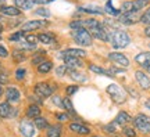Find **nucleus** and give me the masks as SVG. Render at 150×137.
Returning a JSON list of instances; mask_svg holds the SVG:
<instances>
[{
	"label": "nucleus",
	"mask_w": 150,
	"mask_h": 137,
	"mask_svg": "<svg viewBox=\"0 0 150 137\" xmlns=\"http://www.w3.org/2000/svg\"><path fill=\"white\" fill-rule=\"evenodd\" d=\"M89 69H91L92 72H95V74H100V75H108L107 71H104L103 68H100V67H96V65H89ZM110 76V75H108Z\"/></svg>",
	"instance_id": "2f4dec72"
},
{
	"label": "nucleus",
	"mask_w": 150,
	"mask_h": 137,
	"mask_svg": "<svg viewBox=\"0 0 150 137\" xmlns=\"http://www.w3.org/2000/svg\"><path fill=\"white\" fill-rule=\"evenodd\" d=\"M3 4H4V0H0V7H1Z\"/></svg>",
	"instance_id": "8fccbe9b"
},
{
	"label": "nucleus",
	"mask_w": 150,
	"mask_h": 137,
	"mask_svg": "<svg viewBox=\"0 0 150 137\" xmlns=\"http://www.w3.org/2000/svg\"><path fill=\"white\" fill-rule=\"evenodd\" d=\"M106 11H107V13H110V14H112V15H118V17H120V11L115 10V8L112 7L111 0H108L107 3H106Z\"/></svg>",
	"instance_id": "c85d7f7f"
},
{
	"label": "nucleus",
	"mask_w": 150,
	"mask_h": 137,
	"mask_svg": "<svg viewBox=\"0 0 150 137\" xmlns=\"http://www.w3.org/2000/svg\"><path fill=\"white\" fill-rule=\"evenodd\" d=\"M61 136V126L54 125L47 127V137H60Z\"/></svg>",
	"instance_id": "393cba45"
},
{
	"label": "nucleus",
	"mask_w": 150,
	"mask_h": 137,
	"mask_svg": "<svg viewBox=\"0 0 150 137\" xmlns=\"http://www.w3.org/2000/svg\"><path fill=\"white\" fill-rule=\"evenodd\" d=\"M8 56V51H7V48L3 47V46H0V57H7Z\"/></svg>",
	"instance_id": "79ce46f5"
},
{
	"label": "nucleus",
	"mask_w": 150,
	"mask_h": 137,
	"mask_svg": "<svg viewBox=\"0 0 150 137\" xmlns=\"http://www.w3.org/2000/svg\"><path fill=\"white\" fill-rule=\"evenodd\" d=\"M81 11L91 13V14H103V11L97 6H85V7H81Z\"/></svg>",
	"instance_id": "bb28decb"
},
{
	"label": "nucleus",
	"mask_w": 150,
	"mask_h": 137,
	"mask_svg": "<svg viewBox=\"0 0 150 137\" xmlns=\"http://www.w3.org/2000/svg\"><path fill=\"white\" fill-rule=\"evenodd\" d=\"M135 78H136V80H138V83L140 84L142 89H145V90L150 89V79L146 74H143L142 71H136L135 72Z\"/></svg>",
	"instance_id": "ddd939ff"
},
{
	"label": "nucleus",
	"mask_w": 150,
	"mask_h": 137,
	"mask_svg": "<svg viewBox=\"0 0 150 137\" xmlns=\"http://www.w3.org/2000/svg\"><path fill=\"white\" fill-rule=\"evenodd\" d=\"M35 126L39 130H43V129H47L49 127V122L46 121V118L38 116V118H35Z\"/></svg>",
	"instance_id": "a878e982"
},
{
	"label": "nucleus",
	"mask_w": 150,
	"mask_h": 137,
	"mask_svg": "<svg viewBox=\"0 0 150 137\" xmlns=\"http://www.w3.org/2000/svg\"><path fill=\"white\" fill-rule=\"evenodd\" d=\"M25 74H27V71H25L24 68L17 69V71H16V78L18 80H21V79H24V78H25Z\"/></svg>",
	"instance_id": "4c0bfd02"
},
{
	"label": "nucleus",
	"mask_w": 150,
	"mask_h": 137,
	"mask_svg": "<svg viewBox=\"0 0 150 137\" xmlns=\"http://www.w3.org/2000/svg\"><path fill=\"white\" fill-rule=\"evenodd\" d=\"M35 14L36 15H40V17H45V18H47V17H50V11L47 10V8H38L36 11H35Z\"/></svg>",
	"instance_id": "473e14b6"
},
{
	"label": "nucleus",
	"mask_w": 150,
	"mask_h": 137,
	"mask_svg": "<svg viewBox=\"0 0 150 137\" xmlns=\"http://www.w3.org/2000/svg\"><path fill=\"white\" fill-rule=\"evenodd\" d=\"M20 97H21V94H20L18 89H16V87H7V90H6V98H7L8 103H17L20 100Z\"/></svg>",
	"instance_id": "2eb2a0df"
},
{
	"label": "nucleus",
	"mask_w": 150,
	"mask_h": 137,
	"mask_svg": "<svg viewBox=\"0 0 150 137\" xmlns=\"http://www.w3.org/2000/svg\"><path fill=\"white\" fill-rule=\"evenodd\" d=\"M7 80H8V78H7V75L0 74V83H6Z\"/></svg>",
	"instance_id": "49530a36"
},
{
	"label": "nucleus",
	"mask_w": 150,
	"mask_h": 137,
	"mask_svg": "<svg viewBox=\"0 0 150 137\" xmlns=\"http://www.w3.org/2000/svg\"><path fill=\"white\" fill-rule=\"evenodd\" d=\"M145 35H146L147 37H150V27H147V28L145 29Z\"/></svg>",
	"instance_id": "09e8293b"
},
{
	"label": "nucleus",
	"mask_w": 150,
	"mask_h": 137,
	"mask_svg": "<svg viewBox=\"0 0 150 137\" xmlns=\"http://www.w3.org/2000/svg\"><path fill=\"white\" fill-rule=\"evenodd\" d=\"M63 108H64V110H67L68 112H71V114H74V107H72V104H71V100L68 98V97L63 100Z\"/></svg>",
	"instance_id": "7c9ffc66"
},
{
	"label": "nucleus",
	"mask_w": 150,
	"mask_h": 137,
	"mask_svg": "<svg viewBox=\"0 0 150 137\" xmlns=\"http://www.w3.org/2000/svg\"><path fill=\"white\" fill-rule=\"evenodd\" d=\"M135 61L139 64L140 67H145L146 69L150 67V53H140L135 57Z\"/></svg>",
	"instance_id": "dca6fc26"
},
{
	"label": "nucleus",
	"mask_w": 150,
	"mask_h": 137,
	"mask_svg": "<svg viewBox=\"0 0 150 137\" xmlns=\"http://www.w3.org/2000/svg\"><path fill=\"white\" fill-rule=\"evenodd\" d=\"M20 132H21L22 136H25V137H33V134H35V126L29 121L24 119L20 123Z\"/></svg>",
	"instance_id": "9d476101"
},
{
	"label": "nucleus",
	"mask_w": 150,
	"mask_h": 137,
	"mask_svg": "<svg viewBox=\"0 0 150 137\" xmlns=\"http://www.w3.org/2000/svg\"><path fill=\"white\" fill-rule=\"evenodd\" d=\"M64 61H65V65H67L68 68H71V69H75V68L82 67V61H81L79 58H76V57H65Z\"/></svg>",
	"instance_id": "6ab92c4d"
},
{
	"label": "nucleus",
	"mask_w": 150,
	"mask_h": 137,
	"mask_svg": "<svg viewBox=\"0 0 150 137\" xmlns=\"http://www.w3.org/2000/svg\"><path fill=\"white\" fill-rule=\"evenodd\" d=\"M70 129L74 133H78V134H89V133H91V129H89V127L83 126V125H81V123H71Z\"/></svg>",
	"instance_id": "a211bd4d"
},
{
	"label": "nucleus",
	"mask_w": 150,
	"mask_h": 137,
	"mask_svg": "<svg viewBox=\"0 0 150 137\" xmlns=\"http://www.w3.org/2000/svg\"><path fill=\"white\" fill-rule=\"evenodd\" d=\"M25 42L28 43V44H31V46H35L38 42V37L36 36H33V35H29V36L25 37Z\"/></svg>",
	"instance_id": "58836bf2"
},
{
	"label": "nucleus",
	"mask_w": 150,
	"mask_h": 137,
	"mask_svg": "<svg viewBox=\"0 0 150 137\" xmlns=\"http://www.w3.org/2000/svg\"><path fill=\"white\" fill-rule=\"evenodd\" d=\"M147 71H149V72H150V67H149V68H147Z\"/></svg>",
	"instance_id": "864d4df0"
},
{
	"label": "nucleus",
	"mask_w": 150,
	"mask_h": 137,
	"mask_svg": "<svg viewBox=\"0 0 150 137\" xmlns=\"http://www.w3.org/2000/svg\"><path fill=\"white\" fill-rule=\"evenodd\" d=\"M104 130H106V132H110V133H114V132H115V129H114V123H111V125L106 126V127H104Z\"/></svg>",
	"instance_id": "a18cd8bd"
},
{
	"label": "nucleus",
	"mask_w": 150,
	"mask_h": 137,
	"mask_svg": "<svg viewBox=\"0 0 150 137\" xmlns=\"http://www.w3.org/2000/svg\"><path fill=\"white\" fill-rule=\"evenodd\" d=\"M27 116L28 118H38V116H40V108L36 104L29 105L27 110Z\"/></svg>",
	"instance_id": "4be33fe9"
},
{
	"label": "nucleus",
	"mask_w": 150,
	"mask_h": 137,
	"mask_svg": "<svg viewBox=\"0 0 150 137\" xmlns=\"http://www.w3.org/2000/svg\"><path fill=\"white\" fill-rule=\"evenodd\" d=\"M118 21L121 24H125V25H132L135 22L140 21V17L136 13H125V14L118 17Z\"/></svg>",
	"instance_id": "9b49d317"
},
{
	"label": "nucleus",
	"mask_w": 150,
	"mask_h": 137,
	"mask_svg": "<svg viewBox=\"0 0 150 137\" xmlns=\"http://www.w3.org/2000/svg\"><path fill=\"white\" fill-rule=\"evenodd\" d=\"M32 61H33V64H42L43 61H45V60H43L42 57H35V58L32 60Z\"/></svg>",
	"instance_id": "de8ad7c7"
},
{
	"label": "nucleus",
	"mask_w": 150,
	"mask_h": 137,
	"mask_svg": "<svg viewBox=\"0 0 150 137\" xmlns=\"http://www.w3.org/2000/svg\"><path fill=\"white\" fill-rule=\"evenodd\" d=\"M1 31H3V27H1V25H0V33H1Z\"/></svg>",
	"instance_id": "603ef678"
},
{
	"label": "nucleus",
	"mask_w": 150,
	"mask_h": 137,
	"mask_svg": "<svg viewBox=\"0 0 150 137\" xmlns=\"http://www.w3.org/2000/svg\"><path fill=\"white\" fill-rule=\"evenodd\" d=\"M24 35H25V32H22V31L16 32V33H13L10 36V40L11 42H20V40L24 39Z\"/></svg>",
	"instance_id": "c756f323"
},
{
	"label": "nucleus",
	"mask_w": 150,
	"mask_h": 137,
	"mask_svg": "<svg viewBox=\"0 0 150 137\" xmlns=\"http://www.w3.org/2000/svg\"><path fill=\"white\" fill-rule=\"evenodd\" d=\"M17 8H22V10H29L33 7V0H14Z\"/></svg>",
	"instance_id": "412c9836"
},
{
	"label": "nucleus",
	"mask_w": 150,
	"mask_h": 137,
	"mask_svg": "<svg viewBox=\"0 0 150 137\" xmlns=\"http://www.w3.org/2000/svg\"><path fill=\"white\" fill-rule=\"evenodd\" d=\"M70 76H71V79H74L75 82H78V83H82V82H86V80H88V78H86L85 75L78 72V71H75V69H72L70 72Z\"/></svg>",
	"instance_id": "5701e85b"
},
{
	"label": "nucleus",
	"mask_w": 150,
	"mask_h": 137,
	"mask_svg": "<svg viewBox=\"0 0 150 137\" xmlns=\"http://www.w3.org/2000/svg\"><path fill=\"white\" fill-rule=\"evenodd\" d=\"M49 22L45 21V20H33V21H29V22H25L22 25V32H29V31H35V29H39V28H43V27H47Z\"/></svg>",
	"instance_id": "6e6552de"
},
{
	"label": "nucleus",
	"mask_w": 150,
	"mask_h": 137,
	"mask_svg": "<svg viewBox=\"0 0 150 137\" xmlns=\"http://www.w3.org/2000/svg\"><path fill=\"white\" fill-rule=\"evenodd\" d=\"M3 94V89H1V86H0V96Z\"/></svg>",
	"instance_id": "3c124183"
},
{
	"label": "nucleus",
	"mask_w": 150,
	"mask_h": 137,
	"mask_svg": "<svg viewBox=\"0 0 150 137\" xmlns=\"http://www.w3.org/2000/svg\"><path fill=\"white\" fill-rule=\"evenodd\" d=\"M134 123L136 129H139L142 133H150V118L147 115L139 114L134 119Z\"/></svg>",
	"instance_id": "0eeeda50"
},
{
	"label": "nucleus",
	"mask_w": 150,
	"mask_h": 137,
	"mask_svg": "<svg viewBox=\"0 0 150 137\" xmlns=\"http://www.w3.org/2000/svg\"><path fill=\"white\" fill-rule=\"evenodd\" d=\"M131 119V116H129L128 112H125V111H121L120 114L117 115L115 118V121H114V125H125L127 122H129Z\"/></svg>",
	"instance_id": "aec40b11"
},
{
	"label": "nucleus",
	"mask_w": 150,
	"mask_h": 137,
	"mask_svg": "<svg viewBox=\"0 0 150 137\" xmlns=\"http://www.w3.org/2000/svg\"><path fill=\"white\" fill-rule=\"evenodd\" d=\"M106 91H107V94L111 97V100L114 101L115 104H122L124 101L127 100V93L124 91L122 87H120V86L115 83L108 84Z\"/></svg>",
	"instance_id": "f03ea898"
},
{
	"label": "nucleus",
	"mask_w": 150,
	"mask_h": 137,
	"mask_svg": "<svg viewBox=\"0 0 150 137\" xmlns=\"http://www.w3.org/2000/svg\"><path fill=\"white\" fill-rule=\"evenodd\" d=\"M13 115H16V111L13 110V107L8 104V101L0 103V118H11Z\"/></svg>",
	"instance_id": "f8f14e48"
},
{
	"label": "nucleus",
	"mask_w": 150,
	"mask_h": 137,
	"mask_svg": "<svg viewBox=\"0 0 150 137\" xmlns=\"http://www.w3.org/2000/svg\"><path fill=\"white\" fill-rule=\"evenodd\" d=\"M13 57H14V60H16V61H18V63H20V61H22V60L25 58V56L22 54L21 50H16V51L13 53Z\"/></svg>",
	"instance_id": "72a5a7b5"
},
{
	"label": "nucleus",
	"mask_w": 150,
	"mask_h": 137,
	"mask_svg": "<svg viewBox=\"0 0 150 137\" xmlns=\"http://www.w3.org/2000/svg\"><path fill=\"white\" fill-rule=\"evenodd\" d=\"M56 116H57L59 121H67V119H68V115H67V114H56Z\"/></svg>",
	"instance_id": "37998d69"
},
{
	"label": "nucleus",
	"mask_w": 150,
	"mask_h": 137,
	"mask_svg": "<svg viewBox=\"0 0 150 137\" xmlns=\"http://www.w3.org/2000/svg\"><path fill=\"white\" fill-rule=\"evenodd\" d=\"M52 1H54V0H33V3H36V4H47Z\"/></svg>",
	"instance_id": "c03bdc74"
},
{
	"label": "nucleus",
	"mask_w": 150,
	"mask_h": 137,
	"mask_svg": "<svg viewBox=\"0 0 150 137\" xmlns=\"http://www.w3.org/2000/svg\"><path fill=\"white\" fill-rule=\"evenodd\" d=\"M150 0H134V1H125L122 3V10L125 13H136L142 10L143 7L149 4Z\"/></svg>",
	"instance_id": "39448f33"
},
{
	"label": "nucleus",
	"mask_w": 150,
	"mask_h": 137,
	"mask_svg": "<svg viewBox=\"0 0 150 137\" xmlns=\"http://www.w3.org/2000/svg\"><path fill=\"white\" fill-rule=\"evenodd\" d=\"M83 56H86V51H83V50H81V48H67V50H64V51H61L60 53V57L61 58H65V57H83Z\"/></svg>",
	"instance_id": "4468645a"
},
{
	"label": "nucleus",
	"mask_w": 150,
	"mask_h": 137,
	"mask_svg": "<svg viewBox=\"0 0 150 137\" xmlns=\"http://www.w3.org/2000/svg\"><path fill=\"white\" fill-rule=\"evenodd\" d=\"M71 71H72V69L68 68L67 65H64V67H59V68L56 69L57 75H60V76H61V75H65V72H71Z\"/></svg>",
	"instance_id": "f704fd0d"
},
{
	"label": "nucleus",
	"mask_w": 150,
	"mask_h": 137,
	"mask_svg": "<svg viewBox=\"0 0 150 137\" xmlns=\"http://www.w3.org/2000/svg\"><path fill=\"white\" fill-rule=\"evenodd\" d=\"M108 60L112 61V63H115L118 67H122V68H127L129 65V60L124 54L121 53H117V51H114V53H110L108 54Z\"/></svg>",
	"instance_id": "1a4fd4ad"
},
{
	"label": "nucleus",
	"mask_w": 150,
	"mask_h": 137,
	"mask_svg": "<svg viewBox=\"0 0 150 137\" xmlns=\"http://www.w3.org/2000/svg\"><path fill=\"white\" fill-rule=\"evenodd\" d=\"M122 133L127 137H135V136H136L135 130H134V129H131V127H124V129H122Z\"/></svg>",
	"instance_id": "e433bc0d"
},
{
	"label": "nucleus",
	"mask_w": 150,
	"mask_h": 137,
	"mask_svg": "<svg viewBox=\"0 0 150 137\" xmlns=\"http://www.w3.org/2000/svg\"><path fill=\"white\" fill-rule=\"evenodd\" d=\"M52 68H53V64L50 61H43L42 64L38 65V72L39 74H47V72H50Z\"/></svg>",
	"instance_id": "b1692460"
},
{
	"label": "nucleus",
	"mask_w": 150,
	"mask_h": 137,
	"mask_svg": "<svg viewBox=\"0 0 150 137\" xmlns=\"http://www.w3.org/2000/svg\"><path fill=\"white\" fill-rule=\"evenodd\" d=\"M54 89L56 87H52L50 84H47L46 82H40V83H36V86H35V94L39 97V98H46V97H50L52 96V93L54 91Z\"/></svg>",
	"instance_id": "423d86ee"
},
{
	"label": "nucleus",
	"mask_w": 150,
	"mask_h": 137,
	"mask_svg": "<svg viewBox=\"0 0 150 137\" xmlns=\"http://www.w3.org/2000/svg\"><path fill=\"white\" fill-rule=\"evenodd\" d=\"M38 40H40V42L45 43V44H50V43L53 42V36L49 35V33H40V35L38 36Z\"/></svg>",
	"instance_id": "cd10ccee"
},
{
	"label": "nucleus",
	"mask_w": 150,
	"mask_h": 137,
	"mask_svg": "<svg viewBox=\"0 0 150 137\" xmlns=\"http://www.w3.org/2000/svg\"><path fill=\"white\" fill-rule=\"evenodd\" d=\"M81 27L88 29V32H89L91 35H93L96 39L103 40V42H107V40H110V37H111L110 32L107 31L108 28H106L104 25H102V24H100L99 21H96V20H92L91 18V20L81 21Z\"/></svg>",
	"instance_id": "f257e3e1"
},
{
	"label": "nucleus",
	"mask_w": 150,
	"mask_h": 137,
	"mask_svg": "<svg viewBox=\"0 0 150 137\" xmlns=\"http://www.w3.org/2000/svg\"><path fill=\"white\" fill-rule=\"evenodd\" d=\"M0 11H1V14H4V15H20V8H17L14 6H1L0 7Z\"/></svg>",
	"instance_id": "f3484780"
},
{
	"label": "nucleus",
	"mask_w": 150,
	"mask_h": 137,
	"mask_svg": "<svg viewBox=\"0 0 150 137\" xmlns=\"http://www.w3.org/2000/svg\"><path fill=\"white\" fill-rule=\"evenodd\" d=\"M140 21L143 22V24H147V25H150V8L146 11L143 15L140 17Z\"/></svg>",
	"instance_id": "c9c22d12"
},
{
	"label": "nucleus",
	"mask_w": 150,
	"mask_h": 137,
	"mask_svg": "<svg viewBox=\"0 0 150 137\" xmlns=\"http://www.w3.org/2000/svg\"><path fill=\"white\" fill-rule=\"evenodd\" d=\"M78 90V86L75 84V86H68L67 89H65V93H67V96H72Z\"/></svg>",
	"instance_id": "ea45409f"
},
{
	"label": "nucleus",
	"mask_w": 150,
	"mask_h": 137,
	"mask_svg": "<svg viewBox=\"0 0 150 137\" xmlns=\"http://www.w3.org/2000/svg\"><path fill=\"white\" fill-rule=\"evenodd\" d=\"M0 20H1V15H0Z\"/></svg>",
	"instance_id": "5fc2aeb1"
},
{
	"label": "nucleus",
	"mask_w": 150,
	"mask_h": 137,
	"mask_svg": "<svg viewBox=\"0 0 150 137\" xmlns=\"http://www.w3.org/2000/svg\"><path fill=\"white\" fill-rule=\"evenodd\" d=\"M96 137H97V136H96Z\"/></svg>",
	"instance_id": "6e6d98bb"
},
{
	"label": "nucleus",
	"mask_w": 150,
	"mask_h": 137,
	"mask_svg": "<svg viewBox=\"0 0 150 137\" xmlns=\"http://www.w3.org/2000/svg\"><path fill=\"white\" fill-rule=\"evenodd\" d=\"M72 37L79 46H91L92 44V35L85 28L72 29Z\"/></svg>",
	"instance_id": "20e7f679"
},
{
	"label": "nucleus",
	"mask_w": 150,
	"mask_h": 137,
	"mask_svg": "<svg viewBox=\"0 0 150 137\" xmlns=\"http://www.w3.org/2000/svg\"><path fill=\"white\" fill-rule=\"evenodd\" d=\"M110 42L114 48H124L131 43V37L122 31H115L110 37Z\"/></svg>",
	"instance_id": "7ed1b4c3"
},
{
	"label": "nucleus",
	"mask_w": 150,
	"mask_h": 137,
	"mask_svg": "<svg viewBox=\"0 0 150 137\" xmlns=\"http://www.w3.org/2000/svg\"><path fill=\"white\" fill-rule=\"evenodd\" d=\"M52 101H53V103H54V104H56L57 107H61V108H63V100L60 98L59 96H53V98H52Z\"/></svg>",
	"instance_id": "a19ab883"
}]
</instances>
